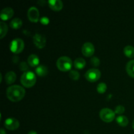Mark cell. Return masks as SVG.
<instances>
[{
	"label": "cell",
	"instance_id": "cell-1",
	"mask_svg": "<svg viewBox=\"0 0 134 134\" xmlns=\"http://www.w3.org/2000/svg\"><path fill=\"white\" fill-rule=\"evenodd\" d=\"M7 96L12 102H18L24 97L26 90L20 85H12L7 89Z\"/></svg>",
	"mask_w": 134,
	"mask_h": 134
},
{
	"label": "cell",
	"instance_id": "cell-2",
	"mask_svg": "<svg viewBox=\"0 0 134 134\" xmlns=\"http://www.w3.org/2000/svg\"><path fill=\"white\" fill-rule=\"evenodd\" d=\"M37 81L36 75L32 71H26L22 73L20 77V82L25 87L30 88L34 86Z\"/></svg>",
	"mask_w": 134,
	"mask_h": 134
},
{
	"label": "cell",
	"instance_id": "cell-3",
	"mask_svg": "<svg viewBox=\"0 0 134 134\" xmlns=\"http://www.w3.org/2000/svg\"><path fill=\"white\" fill-rule=\"evenodd\" d=\"M73 65L71 59L68 56H63L59 58L56 62V66L60 70L63 71H68L70 70Z\"/></svg>",
	"mask_w": 134,
	"mask_h": 134
},
{
	"label": "cell",
	"instance_id": "cell-4",
	"mask_svg": "<svg viewBox=\"0 0 134 134\" xmlns=\"http://www.w3.org/2000/svg\"><path fill=\"white\" fill-rule=\"evenodd\" d=\"M99 117L105 122H112L115 118V113L109 108H103L99 112Z\"/></svg>",
	"mask_w": 134,
	"mask_h": 134
},
{
	"label": "cell",
	"instance_id": "cell-5",
	"mask_svg": "<svg viewBox=\"0 0 134 134\" xmlns=\"http://www.w3.org/2000/svg\"><path fill=\"white\" fill-rule=\"evenodd\" d=\"M24 48V42L20 38L14 39L10 43V50L15 54L22 52Z\"/></svg>",
	"mask_w": 134,
	"mask_h": 134
},
{
	"label": "cell",
	"instance_id": "cell-6",
	"mask_svg": "<svg viewBox=\"0 0 134 134\" xmlns=\"http://www.w3.org/2000/svg\"><path fill=\"white\" fill-rule=\"evenodd\" d=\"M85 78L90 82H96L101 77V71L96 68H91L85 73Z\"/></svg>",
	"mask_w": 134,
	"mask_h": 134
},
{
	"label": "cell",
	"instance_id": "cell-7",
	"mask_svg": "<svg viewBox=\"0 0 134 134\" xmlns=\"http://www.w3.org/2000/svg\"><path fill=\"white\" fill-rule=\"evenodd\" d=\"M33 41L35 45L39 48H44L46 45V42H47L45 36L40 34H35L33 37Z\"/></svg>",
	"mask_w": 134,
	"mask_h": 134
},
{
	"label": "cell",
	"instance_id": "cell-8",
	"mask_svg": "<svg viewBox=\"0 0 134 134\" xmlns=\"http://www.w3.org/2000/svg\"><path fill=\"white\" fill-rule=\"evenodd\" d=\"M4 125L9 130H15L19 127L20 122L14 118H8L4 122Z\"/></svg>",
	"mask_w": 134,
	"mask_h": 134
},
{
	"label": "cell",
	"instance_id": "cell-9",
	"mask_svg": "<svg viewBox=\"0 0 134 134\" xmlns=\"http://www.w3.org/2000/svg\"><path fill=\"white\" fill-rule=\"evenodd\" d=\"M95 52V48L94 44L90 42H86L82 47V52L85 56L89 57L94 54Z\"/></svg>",
	"mask_w": 134,
	"mask_h": 134
},
{
	"label": "cell",
	"instance_id": "cell-10",
	"mask_svg": "<svg viewBox=\"0 0 134 134\" xmlns=\"http://www.w3.org/2000/svg\"><path fill=\"white\" fill-rule=\"evenodd\" d=\"M27 16L30 21L37 22L39 18V12L36 7H31L27 10Z\"/></svg>",
	"mask_w": 134,
	"mask_h": 134
},
{
	"label": "cell",
	"instance_id": "cell-11",
	"mask_svg": "<svg viewBox=\"0 0 134 134\" xmlns=\"http://www.w3.org/2000/svg\"><path fill=\"white\" fill-rule=\"evenodd\" d=\"M14 14V10L11 7H5L3 8L2 10H1V13H0V17H1V20H7L11 18Z\"/></svg>",
	"mask_w": 134,
	"mask_h": 134
},
{
	"label": "cell",
	"instance_id": "cell-12",
	"mask_svg": "<svg viewBox=\"0 0 134 134\" xmlns=\"http://www.w3.org/2000/svg\"><path fill=\"white\" fill-rule=\"evenodd\" d=\"M48 6L55 11L60 10L63 8L64 4L61 0H49L48 1Z\"/></svg>",
	"mask_w": 134,
	"mask_h": 134
},
{
	"label": "cell",
	"instance_id": "cell-13",
	"mask_svg": "<svg viewBox=\"0 0 134 134\" xmlns=\"http://www.w3.org/2000/svg\"><path fill=\"white\" fill-rule=\"evenodd\" d=\"M16 75L13 71H8L5 76V82L7 85L13 84L16 81Z\"/></svg>",
	"mask_w": 134,
	"mask_h": 134
},
{
	"label": "cell",
	"instance_id": "cell-14",
	"mask_svg": "<svg viewBox=\"0 0 134 134\" xmlns=\"http://www.w3.org/2000/svg\"><path fill=\"white\" fill-rule=\"evenodd\" d=\"M39 58L36 54H30L27 58V63L31 67H35L39 64Z\"/></svg>",
	"mask_w": 134,
	"mask_h": 134
},
{
	"label": "cell",
	"instance_id": "cell-15",
	"mask_svg": "<svg viewBox=\"0 0 134 134\" xmlns=\"http://www.w3.org/2000/svg\"><path fill=\"white\" fill-rule=\"evenodd\" d=\"M35 72L37 75L40 77H44L48 74V68L44 65H40L37 66L35 69Z\"/></svg>",
	"mask_w": 134,
	"mask_h": 134
},
{
	"label": "cell",
	"instance_id": "cell-16",
	"mask_svg": "<svg viewBox=\"0 0 134 134\" xmlns=\"http://www.w3.org/2000/svg\"><path fill=\"white\" fill-rule=\"evenodd\" d=\"M73 65L75 68L78 69H82L84 68L86 65V61L82 58H77L75 60L74 62H73Z\"/></svg>",
	"mask_w": 134,
	"mask_h": 134
},
{
	"label": "cell",
	"instance_id": "cell-17",
	"mask_svg": "<svg viewBox=\"0 0 134 134\" xmlns=\"http://www.w3.org/2000/svg\"><path fill=\"white\" fill-rule=\"evenodd\" d=\"M126 70L130 77L134 78V60H130L127 63Z\"/></svg>",
	"mask_w": 134,
	"mask_h": 134
},
{
	"label": "cell",
	"instance_id": "cell-18",
	"mask_svg": "<svg viewBox=\"0 0 134 134\" xmlns=\"http://www.w3.org/2000/svg\"><path fill=\"white\" fill-rule=\"evenodd\" d=\"M124 53L128 58L134 57V47L132 45H127L124 48Z\"/></svg>",
	"mask_w": 134,
	"mask_h": 134
},
{
	"label": "cell",
	"instance_id": "cell-19",
	"mask_svg": "<svg viewBox=\"0 0 134 134\" xmlns=\"http://www.w3.org/2000/svg\"><path fill=\"white\" fill-rule=\"evenodd\" d=\"M22 26V20L19 18H15L10 22V26L12 28L18 29Z\"/></svg>",
	"mask_w": 134,
	"mask_h": 134
},
{
	"label": "cell",
	"instance_id": "cell-20",
	"mask_svg": "<svg viewBox=\"0 0 134 134\" xmlns=\"http://www.w3.org/2000/svg\"><path fill=\"white\" fill-rule=\"evenodd\" d=\"M116 120L118 124L121 126H126L128 124V122H129L128 118L126 116H124V115H120V116L116 118Z\"/></svg>",
	"mask_w": 134,
	"mask_h": 134
},
{
	"label": "cell",
	"instance_id": "cell-21",
	"mask_svg": "<svg viewBox=\"0 0 134 134\" xmlns=\"http://www.w3.org/2000/svg\"><path fill=\"white\" fill-rule=\"evenodd\" d=\"M8 31V26L5 22L1 21L0 22V38L2 39L5 37Z\"/></svg>",
	"mask_w": 134,
	"mask_h": 134
},
{
	"label": "cell",
	"instance_id": "cell-22",
	"mask_svg": "<svg viewBox=\"0 0 134 134\" xmlns=\"http://www.w3.org/2000/svg\"><path fill=\"white\" fill-rule=\"evenodd\" d=\"M107 85L105 82H100L97 86V90L99 94H103L107 90Z\"/></svg>",
	"mask_w": 134,
	"mask_h": 134
},
{
	"label": "cell",
	"instance_id": "cell-23",
	"mask_svg": "<svg viewBox=\"0 0 134 134\" xmlns=\"http://www.w3.org/2000/svg\"><path fill=\"white\" fill-rule=\"evenodd\" d=\"M69 76L71 79L77 81L79 79L80 74L77 71L75 70H71L69 73Z\"/></svg>",
	"mask_w": 134,
	"mask_h": 134
},
{
	"label": "cell",
	"instance_id": "cell-24",
	"mask_svg": "<svg viewBox=\"0 0 134 134\" xmlns=\"http://www.w3.org/2000/svg\"><path fill=\"white\" fill-rule=\"evenodd\" d=\"M124 111H125V108L122 105H119L115 109V113L116 114H119V115L122 114Z\"/></svg>",
	"mask_w": 134,
	"mask_h": 134
},
{
	"label": "cell",
	"instance_id": "cell-25",
	"mask_svg": "<svg viewBox=\"0 0 134 134\" xmlns=\"http://www.w3.org/2000/svg\"><path fill=\"white\" fill-rule=\"evenodd\" d=\"M90 63H91L92 65H94V66H98V65L100 64V60H99V59L98 58V57L94 56V57L92 58L91 60H90Z\"/></svg>",
	"mask_w": 134,
	"mask_h": 134
},
{
	"label": "cell",
	"instance_id": "cell-26",
	"mask_svg": "<svg viewBox=\"0 0 134 134\" xmlns=\"http://www.w3.org/2000/svg\"><path fill=\"white\" fill-rule=\"evenodd\" d=\"M19 67H20V70L24 71H27L29 69L28 65H27V63L25 62H21L20 64Z\"/></svg>",
	"mask_w": 134,
	"mask_h": 134
},
{
	"label": "cell",
	"instance_id": "cell-27",
	"mask_svg": "<svg viewBox=\"0 0 134 134\" xmlns=\"http://www.w3.org/2000/svg\"><path fill=\"white\" fill-rule=\"evenodd\" d=\"M40 21L43 24H47L49 23V18L47 16H43L42 18H41Z\"/></svg>",
	"mask_w": 134,
	"mask_h": 134
},
{
	"label": "cell",
	"instance_id": "cell-28",
	"mask_svg": "<svg viewBox=\"0 0 134 134\" xmlns=\"http://www.w3.org/2000/svg\"><path fill=\"white\" fill-rule=\"evenodd\" d=\"M27 134H37V133L35 131L32 130V131H30V132H29L28 133H27Z\"/></svg>",
	"mask_w": 134,
	"mask_h": 134
},
{
	"label": "cell",
	"instance_id": "cell-29",
	"mask_svg": "<svg viewBox=\"0 0 134 134\" xmlns=\"http://www.w3.org/2000/svg\"><path fill=\"white\" fill-rule=\"evenodd\" d=\"M1 134H6V132L4 130L3 128H1Z\"/></svg>",
	"mask_w": 134,
	"mask_h": 134
},
{
	"label": "cell",
	"instance_id": "cell-30",
	"mask_svg": "<svg viewBox=\"0 0 134 134\" xmlns=\"http://www.w3.org/2000/svg\"><path fill=\"white\" fill-rule=\"evenodd\" d=\"M40 1H41H41H38V3H40ZM46 3V1H42V3H41V5H44V3Z\"/></svg>",
	"mask_w": 134,
	"mask_h": 134
},
{
	"label": "cell",
	"instance_id": "cell-31",
	"mask_svg": "<svg viewBox=\"0 0 134 134\" xmlns=\"http://www.w3.org/2000/svg\"><path fill=\"white\" fill-rule=\"evenodd\" d=\"M132 127H133V129L134 130V120H133V122H132Z\"/></svg>",
	"mask_w": 134,
	"mask_h": 134
}]
</instances>
